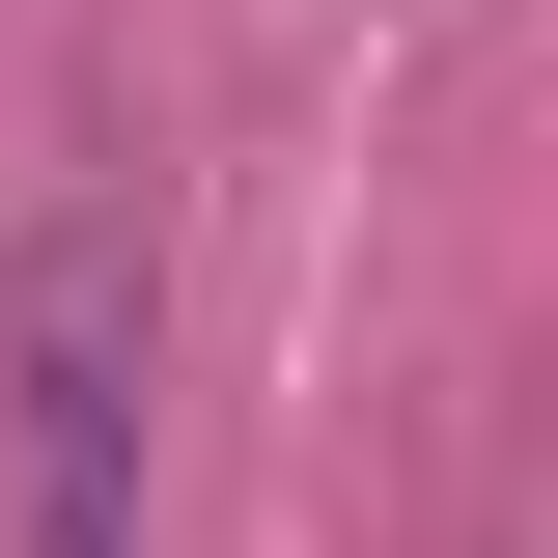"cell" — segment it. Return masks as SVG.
<instances>
[{
  "label": "cell",
  "instance_id": "obj_1",
  "mask_svg": "<svg viewBox=\"0 0 558 558\" xmlns=\"http://www.w3.org/2000/svg\"><path fill=\"white\" fill-rule=\"evenodd\" d=\"M0 418H28V558H140V223H28Z\"/></svg>",
  "mask_w": 558,
  "mask_h": 558
}]
</instances>
